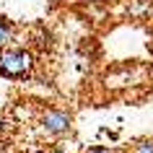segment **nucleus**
I'll list each match as a JSON object with an SVG mask.
<instances>
[{"label": "nucleus", "mask_w": 153, "mask_h": 153, "mask_svg": "<svg viewBox=\"0 0 153 153\" xmlns=\"http://www.w3.org/2000/svg\"><path fill=\"white\" fill-rule=\"evenodd\" d=\"M49 153H68V151H65L62 145H52V148H49Z\"/></svg>", "instance_id": "423d86ee"}, {"label": "nucleus", "mask_w": 153, "mask_h": 153, "mask_svg": "<svg viewBox=\"0 0 153 153\" xmlns=\"http://www.w3.org/2000/svg\"><path fill=\"white\" fill-rule=\"evenodd\" d=\"M135 153H153V140H140L135 145Z\"/></svg>", "instance_id": "39448f33"}, {"label": "nucleus", "mask_w": 153, "mask_h": 153, "mask_svg": "<svg viewBox=\"0 0 153 153\" xmlns=\"http://www.w3.org/2000/svg\"><path fill=\"white\" fill-rule=\"evenodd\" d=\"M34 70V55L24 47H0V78L21 81Z\"/></svg>", "instance_id": "f257e3e1"}, {"label": "nucleus", "mask_w": 153, "mask_h": 153, "mask_svg": "<svg viewBox=\"0 0 153 153\" xmlns=\"http://www.w3.org/2000/svg\"><path fill=\"white\" fill-rule=\"evenodd\" d=\"M39 125H42V130H44L47 135L62 137V135H68L73 130V114L68 112V109H60V106H49L47 112L42 114Z\"/></svg>", "instance_id": "f03ea898"}, {"label": "nucleus", "mask_w": 153, "mask_h": 153, "mask_svg": "<svg viewBox=\"0 0 153 153\" xmlns=\"http://www.w3.org/2000/svg\"><path fill=\"white\" fill-rule=\"evenodd\" d=\"M13 36H16V26H13V21L5 16H0V47H8L10 42H13Z\"/></svg>", "instance_id": "7ed1b4c3"}, {"label": "nucleus", "mask_w": 153, "mask_h": 153, "mask_svg": "<svg viewBox=\"0 0 153 153\" xmlns=\"http://www.w3.org/2000/svg\"><path fill=\"white\" fill-rule=\"evenodd\" d=\"M83 153H120L117 148H109V145H91V148H86Z\"/></svg>", "instance_id": "20e7f679"}]
</instances>
